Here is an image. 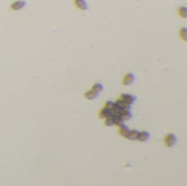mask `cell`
Masks as SVG:
<instances>
[{
  "mask_svg": "<svg viewBox=\"0 0 187 186\" xmlns=\"http://www.w3.org/2000/svg\"><path fill=\"white\" fill-rule=\"evenodd\" d=\"M176 142H177V137H176L175 134H172V132L165 135L164 139H163V145H164L166 148L174 147V145H175Z\"/></svg>",
  "mask_w": 187,
  "mask_h": 186,
  "instance_id": "6da1fadb",
  "label": "cell"
},
{
  "mask_svg": "<svg viewBox=\"0 0 187 186\" xmlns=\"http://www.w3.org/2000/svg\"><path fill=\"white\" fill-rule=\"evenodd\" d=\"M119 99H122L123 101L125 102V104L127 106H131V105L134 104L136 100H137V97H135V95H131V94H126V93H123L119 95Z\"/></svg>",
  "mask_w": 187,
  "mask_h": 186,
  "instance_id": "7a4b0ae2",
  "label": "cell"
},
{
  "mask_svg": "<svg viewBox=\"0 0 187 186\" xmlns=\"http://www.w3.org/2000/svg\"><path fill=\"white\" fill-rule=\"evenodd\" d=\"M135 80H136V76H135L133 72H129V74H126L124 77H123L122 84L123 85H130L134 83Z\"/></svg>",
  "mask_w": 187,
  "mask_h": 186,
  "instance_id": "3957f363",
  "label": "cell"
},
{
  "mask_svg": "<svg viewBox=\"0 0 187 186\" xmlns=\"http://www.w3.org/2000/svg\"><path fill=\"white\" fill-rule=\"evenodd\" d=\"M25 1L24 0H16V1H13L11 4H10V10L12 11H19L21 9H23L25 7Z\"/></svg>",
  "mask_w": 187,
  "mask_h": 186,
  "instance_id": "277c9868",
  "label": "cell"
},
{
  "mask_svg": "<svg viewBox=\"0 0 187 186\" xmlns=\"http://www.w3.org/2000/svg\"><path fill=\"white\" fill-rule=\"evenodd\" d=\"M73 4L76 6L77 9H79L81 11H85V10H88V4H87V1L85 0H73Z\"/></svg>",
  "mask_w": 187,
  "mask_h": 186,
  "instance_id": "5b68a950",
  "label": "cell"
},
{
  "mask_svg": "<svg viewBox=\"0 0 187 186\" xmlns=\"http://www.w3.org/2000/svg\"><path fill=\"white\" fill-rule=\"evenodd\" d=\"M110 115H112L111 109H107V107H105V106H103L102 109H100L99 114H97L99 118H101V119H104V118H106V117L110 116Z\"/></svg>",
  "mask_w": 187,
  "mask_h": 186,
  "instance_id": "8992f818",
  "label": "cell"
},
{
  "mask_svg": "<svg viewBox=\"0 0 187 186\" xmlns=\"http://www.w3.org/2000/svg\"><path fill=\"white\" fill-rule=\"evenodd\" d=\"M150 138V134L148 132H138V135H137V140H139L140 142H145V141H148Z\"/></svg>",
  "mask_w": 187,
  "mask_h": 186,
  "instance_id": "52a82bcc",
  "label": "cell"
},
{
  "mask_svg": "<svg viewBox=\"0 0 187 186\" xmlns=\"http://www.w3.org/2000/svg\"><path fill=\"white\" fill-rule=\"evenodd\" d=\"M83 95H84V97H85L87 100H94V99H96V97H97L99 93L95 92V91H93L92 89H90V90H88V91H85Z\"/></svg>",
  "mask_w": 187,
  "mask_h": 186,
  "instance_id": "ba28073f",
  "label": "cell"
},
{
  "mask_svg": "<svg viewBox=\"0 0 187 186\" xmlns=\"http://www.w3.org/2000/svg\"><path fill=\"white\" fill-rule=\"evenodd\" d=\"M117 127H118V134L122 136V137H124V138H125V137H126V135H127V132H128V130H129V127H128L127 125L124 124V123H123V124H120V125H118Z\"/></svg>",
  "mask_w": 187,
  "mask_h": 186,
  "instance_id": "9c48e42d",
  "label": "cell"
},
{
  "mask_svg": "<svg viewBox=\"0 0 187 186\" xmlns=\"http://www.w3.org/2000/svg\"><path fill=\"white\" fill-rule=\"evenodd\" d=\"M137 135L138 130H136V129H129L125 138H127L128 140H137Z\"/></svg>",
  "mask_w": 187,
  "mask_h": 186,
  "instance_id": "30bf717a",
  "label": "cell"
},
{
  "mask_svg": "<svg viewBox=\"0 0 187 186\" xmlns=\"http://www.w3.org/2000/svg\"><path fill=\"white\" fill-rule=\"evenodd\" d=\"M104 125L105 126H114L115 125V117L112 114L110 116H107L106 118H104Z\"/></svg>",
  "mask_w": 187,
  "mask_h": 186,
  "instance_id": "8fae6325",
  "label": "cell"
},
{
  "mask_svg": "<svg viewBox=\"0 0 187 186\" xmlns=\"http://www.w3.org/2000/svg\"><path fill=\"white\" fill-rule=\"evenodd\" d=\"M178 37H180L183 42H186L187 41V29L186 27H181L180 32H178Z\"/></svg>",
  "mask_w": 187,
  "mask_h": 186,
  "instance_id": "7c38bea8",
  "label": "cell"
},
{
  "mask_svg": "<svg viewBox=\"0 0 187 186\" xmlns=\"http://www.w3.org/2000/svg\"><path fill=\"white\" fill-rule=\"evenodd\" d=\"M177 14L181 16V18H183V19H186L187 18V8L185 6H182L180 8L177 9Z\"/></svg>",
  "mask_w": 187,
  "mask_h": 186,
  "instance_id": "4fadbf2b",
  "label": "cell"
},
{
  "mask_svg": "<svg viewBox=\"0 0 187 186\" xmlns=\"http://www.w3.org/2000/svg\"><path fill=\"white\" fill-rule=\"evenodd\" d=\"M93 91H95V92H97V93H101L102 91H103V84L102 83H99V82H95L94 84L92 85V88H91Z\"/></svg>",
  "mask_w": 187,
  "mask_h": 186,
  "instance_id": "5bb4252c",
  "label": "cell"
},
{
  "mask_svg": "<svg viewBox=\"0 0 187 186\" xmlns=\"http://www.w3.org/2000/svg\"><path fill=\"white\" fill-rule=\"evenodd\" d=\"M113 105H114V102L113 101H106L105 102V104H104V106L107 107V109H112V107H113Z\"/></svg>",
  "mask_w": 187,
  "mask_h": 186,
  "instance_id": "9a60e30c",
  "label": "cell"
}]
</instances>
